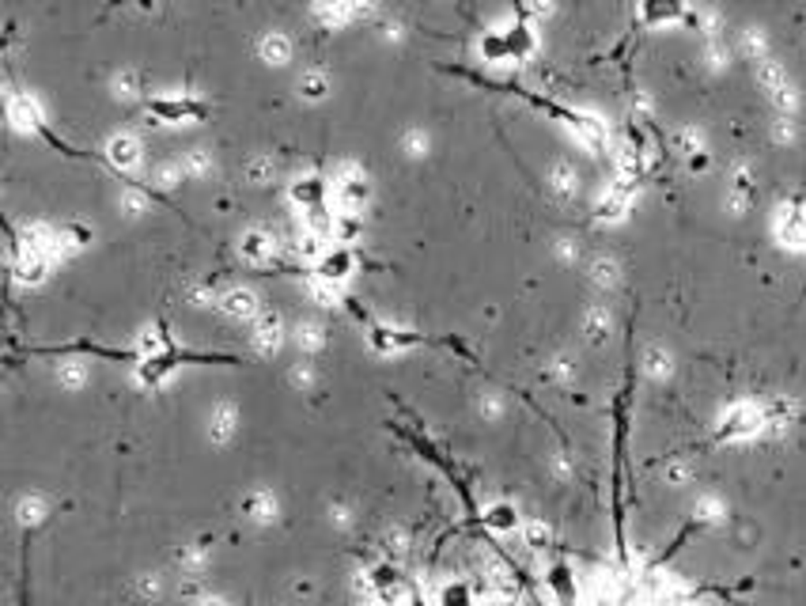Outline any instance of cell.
I'll return each mask as SVG.
<instances>
[{
	"label": "cell",
	"mask_w": 806,
	"mask_h": 606,
	"mask_svg": "<svg viewBox=\"0 0 806 606\" xmlns=\"http://www.w3.org/2000/svg\"><path fill=\"white\" fill-rule=\"evenodd\" d=\"M485 523H488V527H496V531H515V527H519V516H515V508H511V504H496V508H488Z\"/></svg>",
	"instance_id": "6da1fadb"
},
{
	"label": "cell",
	"mask_w": 806,
	"mask_h": 606,
	"mask_svg": "<svg viewBox=\"0 0 806 606\" xmlns=\"http://www.w3.org/2000/svg\"><path fill=\"white\" fill-rule=\"evenodd\" d=\"M246 512L258 519V523H269L273 519V512H277V500H273L269 493H254L250 500H246Z\"/></svg>",
	"instance_id": "7a4b0ae2"
},
{
	"label": "cell",
	"mask_w": 806,
	"mask_h": 606,
	"mask_svg": "<svg viewBox=\"0 0 806 606\" xmlns=\"http://www.w3.org/2000/svg\"><path fill=\"white\" fill-rule=\"evenodd\" d=\"M443 606H469V592L462 588V583H447L443 595H440Z\"/></svg>",
	"instance_id": "3957f363"
},
{
	"label": "cell",
	"mask_w": 806,
	"mask_h": 606,
	"mask_svg": "<svg viewBox=\"0 0 806 606\" xmlns=\"http://www.w3.org/2000/svg\"><path fill=\"white\" fill-rule=\"evenodd\" d=\"M553 588H557L564 599H572V595H576V592H572V583H568V573H564V569L553 573Z\"/></svg>",
	"instance_id": "277c9868"
},
{
	"label": "cell",
	"mask_w": 806,
	"mask_h": 606,
	"mask_svg": "<svg viewBox=\"0 0 806 606\" xmlns=\"http://www.w3.org/2000/svg\"><path fill=\"white\" fill-rule=\"evenodd\" d=\"M201 606H224L220 599H201Z\"/></svg>",
	"instance_id": "5b68a950"
}]
</instances>
